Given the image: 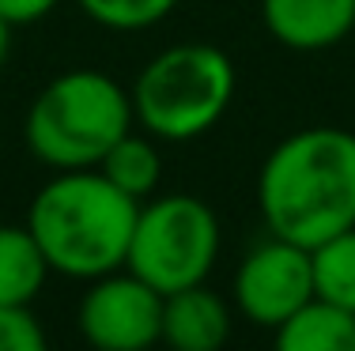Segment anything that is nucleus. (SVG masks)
Here are the masks:
<instances>
[{"label":"nucleus","mask_w":355,"mask_h":351,"mask_svg":"<svg viewBox=\"0 0 355 351\" xmlns=\"http://www.w3.org/2000/svg\"><path fill=\"white\" fill-rule=\"evenodd\" d=\"M8 49H12V27L0 19V69H4V61H8Z\"/></svg>","instance_id":"f3484780"},{"label":"nucleus","mask_w":355,"mask_h":351,"mask_svg":"<svg viewBox=\"0 0 355 351\" xmlns=\"http://www.w3.org/2000/svg\"><path fill=\"white\" fill-rule=\"evenodd\" d=\"M0 351H46V329L31 306L0 303Z\"/></svg>","instance_id":"2eb2a0df"},{"label":"nucleus","mask_w":355,"mask_h":351,"mask_svg":"<svg viewBox=\"0 0 355 351\" xmlns=\"http://www.w3.org/2000/svg\"><path fill=\"white\" fill-rule=\"evenodd\" d=\"M261 23L280 46L318 53L355 30V0H261Z\"/></svg>","instance_id":"6e6552de"},{"label":"nucleus","mask_w":355,"mask_h":351,"mask_svg":"<svg viewBox=\"0 0 355 351\" xmlns=\"http://www.w3.org/2000/svg\"><path fill=\"white\" fill-rule=\"evenodd\" d=\"M49 280V261L31 227L0 223V303L31 306Z\"/></svg>","instance_id":"9b49d317"},{"label":"nucleus","mask_w":355,"mask_h":351,"mask_svg":"<svg viewBox=\"0 0 355 351\" xmlns=\"http://www.w3.org/2000/svg\"><path fill=\"white\" fill-rule=\"evenodd\" d=\"M137 212L140 200L121 193L98 166L57 170L31 200L27 227L46 253L49 272L87 283L125 269Z\"/></svg>","instance_id":"f03ea898"},{"label":"nucleus","mask_w":355,"mask_h":351,"mask_svg":"<svg viewBox=\"0 0 355 351\" xmlns=\"http://www.w3.org/2000/svg\"><path fill=\"white\" fill-rule=\"evenodd\" d=\"M219 246H223L219 219L200 197H148L140 200L125 269L151 283L159 295H171V291L205 283L212 276Z\"/></svg>","instance_id":"39448f33"},{"label":"nucleus","mask_w":355,"mask_h":351,"mask_svg":"<svg viewBox=\"0 0 355 351\" xmlns=\"http://www.w3.org/2000/svg\"><path fill=\"white\" fill-rule=\"evenodd\" d=\"M239 76L227 49L212 42H182L155 53L129 87L132 117L148 136L189 144L223 121Z\"/></svg>","instance_id":"20e7f679"},{"label":"nucleus","mask_w":355,"mask_h":351,"mask_svg":"<svg viewBox=\"0 0 355 351\" xmlns=\"http://www.w3.org/2000/svg\"><path fill=\"white\" fill-rule=\"evenodd\" d=\"M98 170H103L121 193H129L132 200L155 197L159 178H163V159H159L155 136H148V132H125V136L103 155Z\"/></svg>","instance_id":"f8f14e48"},{"label":"nucleus","mask_w":355,"mask_h":351,"mask_svg":"<svg viewBox=\"0 0 355 351\" xmlns=\"http://www.w3.org/2000/svg\"><path fill=\"white\" fill-rule=\"evenodd\" d=\"M314 257V295L355 314V227L325 238L310 249Z\"/></svg>","instance_id":"ddd939ff"},{"label":"nucleus","mask_w":355,"mask_h":351,"mask_svg":"<svg viewBox=\"0 0 355 351\" xmlns=\"http://www.w3.org/2000/svg\"><path fill=\"white\" fill-rule=\"evenodd\" d=\"M231 295L250 325L280 329L302 303L314 298V257L299 242L268 234L239 261Z\"/></svg>","instance_id":"423d86ee"},{"label":"nucleus","mask_w":355,"mask_h":351,"mask_svg":"<svg viewBox=\"0 0 355 351\" xmlns=\"http://www.w3.org/2000/svg\"><path fill=\"white\" fill-rule=\"evenodd\" d=\"M61 4V0H0V19L8 23V27H35L42 23L53 8Z\"/></svg>","instance_id":"dca6fc26"},{"label":"nucleus","mask_w":355,"mask_h":351,"mask_svg":"<svg viewBox=\"0 0 355 351\" xmlns=\"http://www.w3.org/2000/svg\"><path fill=\"white\" fill-rule=\"evenodd\" d=\"M272 336L280 351H355V314L314 295Z\"/></svg>","instance_id":"9d476101"},{"label":"nucleus","mask_w":355,"mask_h":351,"mask_svg":"<svg viewBox=\"0 0 355 351\" xmlns=\"http://www.w3.org/2000/svg\"><path fill=\"white\" fill-rule=\"evenodd\" d=\"M132 125V98L110 72L72 69L35 95L23 117V140L49 170H87Z\"/></svg>","instance_id":"7ed1b4c3"},{"label":"nucleus","mask_w":355,"mask_h":351,"mask_svg":"<svg viewBox=\"0 0 355 351\" xmlns=\"http://www.w3.org/2000/svg\"><path fill=\"white\" fill-rule=\"evenodd\" d=\"M231 336V306L205 283L163 295L159 340L174 351H219Z\"/></svg>","instance_id":"1a4fd4ad"},{"label":"nucleus","mask_w":355,"mask_h":351,"mask_svg":"<svg viewBox=\"0 0 355 351\" xmlns=\"http://www.w3.org/2000/svg\"><path fill=\"white\" fill-rule=\"evenodd\" d=\"M80 12L95 27L117 30V35H140L151 30L178 8V0H76Z\"/></svg>","instance_id":"4468645a"},{"label":"nucleus","mask_w":355,"mask_h":351,"mask_svg":"<svg viewBox=\"0 0 355 351\" xmlns=\"http://www.w3.org/2000/svg\"><path fill=\"white\" fill-rule=\"evenodd\" d=\"M257 212L268 234L306 249L355 227V132L310 125L284 136L261 163Z\"/></svg>","instance_id":"f257e3e1"},{"label":"nucleus","mask_w":355,"mask_h":351,"mask_svg":"<svg viewBox=\"0 0 355 351\" xmlns=\"http://www.w3.org/2000/svg\"><path fill=\"white\" fill-rule=\"evenodd\" d=\"M76 329L98 351H144L159 344L163 295L129 269L95 276L76 306Z\"/></svg>","instance_id":"0eeeda50"}]
</instances>
